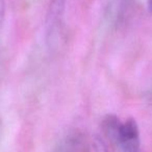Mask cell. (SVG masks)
<instances>
[{
    "label": "cell",
    "instance_id": "obj_1",
    "mask_svg": "<svg viewBox=\"0 0 152 152\" xmlns=\"http://www.w3.org/2000/svg\"><path fill=\"white\" fill-rule=\"evenodd\" d=\"M102 128L120 152H140V131L133 119L121 122L116 115H107L102 121Z\"/></svg>",
    "mask_w": 152,
    "mask_h": 152
},
{
    "label": "cell",
    "instance_id": "obj_2",
    "mask_svg": "<svg viewBox=\"0 0 152 152\" xmlns=\"http://www.w3.org/2000/svg\"><path fill=\"white\" fill-rule=\"evenodd\" d=\"M66 12V0H51L45 19L46 43L49 49L57 46L64 24V16Z\"/></svg>",
    "mask_w": 152,
    "mask_h": 152
},
{
    "label": "cell",
    "instance_id": "obj_3",
    "mask_svg": "<svg viewBox=\"0 0 152 152\" xmlns=\"http://www.w3.org/2000/svg\"><path fill=\"white\" fill-rule=\"evenodd\" d=\"M83 147V137L74 132L69 134L56 148L55 152H80Z\"/></svg>",
    "mask_w": 152,
    "mask_h": 152
},
{
    "label": "cell",
    "instance_id": "obj_4",
    "mask_svg": "<svg viewBox=\"0 0 152 152\" xmlns=\"http://www.w3.org/2000/svg\"><path fill=\"white\" fill-rule=\"evenodd\" d=\"M87 152H108L104 142L100 137H95L87 148Z\"/></svg>",
    "mask_w": 152,
    "mask_h": 152
},
{
    "label": "cell",
    "instance_id": "obj_5",
    "mask_svg": "<svg viewBox=\"0 0 152 152\" xmlns=\"http://www.w3.org/2000/svg\"><path fill=\"white\" fill-rule=\"evenodd\" d=\"M5 17V3L4 0H0V30L2 27L3 21H4Z\"/></svg>",
    "mask_w": 152,
    "mask_h": 152
},
{
    "label": "cell",
    "instance_id": "obj_6",
    "mask_svg": "<svg viewBox=\"0 0 152 152\" xmlns=\"http://www.w3.org/2000/svg\"><path fill=\"white\" fill-rule=\"evenodd\" d=\"M147 7L150 13H152V0H147Z\"/></svg>",
    "mask_w": 152,
    "mask_h": 152
},
{
    "label": "cell",
    "instance_id": "obj_7",
    "mask_svg": "<svg viewBox=\"0 0 152 152\" xmlns=\"http://www.w3.org/2000/svg\"><path fill=\"white\" fill-rule=\"evenodd\" d=\"M1 127H2V121L0 119V133H1Z\"/></svg>",
    "mask_w": 152,
    "mask_h": 152
},
{
    "label": "cell",
    "instance_id": "obj_8",
    "mask_svg": "<svg viewBox=\"0 0 152 152\" xmlns=\"http://www.w3.org/2000/svg\"><path fill=\"white\" fill-rule=\"evenodd\" d=\"M121 1H124V0H121Z\"/></svg>",
    "mask_w": 152,
    "mask_h": 152
}]
</instances>
